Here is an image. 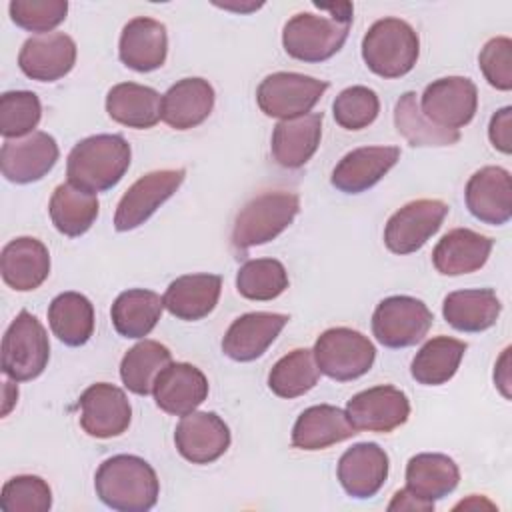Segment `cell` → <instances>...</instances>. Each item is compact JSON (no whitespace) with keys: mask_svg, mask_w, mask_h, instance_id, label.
<instances>
[{"mask_svg":"<svg viewBox=\"0 0 512 512\" xmlns=\"http://www.w3.org/2000/svg\"><path fill=\"white\" fill-rule=\"evenodd\" d=\"M330 16L298 12L282 30V46L288 56L300 62H324L332 58L346 42L352 24V4L320 6Z\"/></svg>","mask_w":512,"mask_h":512,"instance_id":"obj_1","label":"cell"},{"mask_svg":"<svg viewBox=\"0 0 512 512\" xmlns=\"http://www.w3.org/2000/svg\"><path fill=\"white\" fill-rule=\"evenodd\" d=\"M98 498L118 512H146L156 506L160 482L140 456L116 454L104 460L94 476Z\"/></svg>","mask_w":512,"mask_h":512,"instance_id":"obj_2","label":"cell"},{"mask_svg":"<svg viewBox=\"0 0 512 512\" xmlns=\"http://www.w3.org/2000/svg\"><path fill=\"white\" fill-rule=\"evenodd\" d=\"M132 150L120 134H96L80 140L68 154V182L92 194L114 188L130 166Z\"/></svg>","mask_w":512,"mask_h":512,"instance_id":"obj_3","label":"cell"},{"mask_svg":"<svg viewBox=\"0 0 512 512\" xmlns=\"http://www.w3.org/2000/svg\"><path fill=\"white\" fill-rule=\"evenodd\" d=\"M420 40L416 30L400 18L376 20L362 38V58L376 76L400 78L418 60Z\"/></svg>","mask_w":512,"mask_h":512,"instance_id":"obj_4","label":"cell"},{"mask_svg":"<svg viewBox=\"0 0 512 512\" xmlns=\"http://www.w3.org/2000/svg\"><path fill=\"white\" fill-rule=\"evenodd\" d=\"M300 212V198L288 190H270L252 198L236 216L232 246L246 252L252 246L268 244L282 234Z\"/></svg>","mask_w":512,"mask_h":512,"instance_id":"obj_5","label":"cell"},{"mask_svg":"<svg viewBox=\"0 0 512 512\" xmlns=\"http://www.w3.org/2000/svg\"><path fill=\"white\" fill-rule=\"evenodd\" d=\"M48 358L46 328L34 314L20 310L2 338V372L14 382H28L44 372Z\"/></svg>","mask_w":512,"mask_h":512,"instance_id":"obj_6","label":"cell"},{"mask_svg":"<svg viewBox=\"0 0 512 512\" xmlns=\"http://www.w3.org/2000/svg\"><path fill=\"white\" fill-rule=\"evenodd\" d=\"M312 352L318 370L338 382L364 376L376 360V348L368 336L346 326L324 330Z\"/></svg>","mask_w":512,"mask_h":512,"instance_id":"obj_7","label":"cell"},{"mask_svg":"<svg viewBox=\"0 0 512 512\" xmlns=\"http://www.w3.org/2000/svg\"><path fill=\"white\" fill-rule=\"evenodd\" d=\"M326 90L324 80L298 72H274L260 82L256 102L266 116L290 120L308 114Z\"/></svg>","mask_w":512,"mask_h":512,"instance_id":"obj_8","label":"cell"},{"mask_svg":"<svg viewBox=\"0 0 512 512\" xmlns=\"http://www.w3.org/2000/svg\"><path fill=\"white\" fill-rule=\"evenodd\" d=\"M432 322L434 316L422 300L388 296L372 314V332L386 348H408L428 334Z\"/></svg>","mask_w":512,"mask_h":512,"instance_id":"obj_9","label":"cell"},{"mask_svg":"<svg viewBox=\"0 0 512 512\" xmlns=\"http://www.w3.org/2000/svg\"><path fill=\"white\" fill-rule=\"evenodd\" d=\"M446 216L448 204L442 200H412L388 218L384 228V244L394 254H412L440 230Z\"/></svg>","mask_w":512,"mask_h":512,"instance_id":"obj_10","label":"cell"},{"mask_svg":"<svg viewBox=\"0 0 512 512\" xmlns=\"http://www.w3.org/2000/svg\"><path fill=\"white\" fill-rule=\"evenodd\" d=\"M478 108V90L470 78L446 76L424 88L420 110L426 120L444 130H458L472 122Z\"/></svg>","mask_w":512,"mask_h":512,"instance_id":"obj_11","label":"cell"},{"mask_svg":"<svg viewBox=\"0 0 512 512\" xmlns=\"http://www.w3.org/2000/svg\"><path fill=\"white\" fill-rule=\"evenodd\" d=\"M184 168L154 170L140 176L120 198L114 214V228L128 232L144 224L184 182Z\"/></svg>","mask_w":512,"mask_h":512,"instance_id":"obj_12","label":"cell"},{"mask_svg":"<svg viewBox=\"0 0 512 512\" xmlns=\"http://www.w3.org/2000/svg\"><path fill=\"white\" fill-rule=\"evenodd\" d=\"M80 426L92 438H114L128 430L132 408L122 388L96 382L88 386L78 400Z\"/></svg>","mask_w":512,"mask_h":512,"instance_id":"obj_13","label":"cell"},{"mask_svg":"<svg viewBox=\"0 0 512 512\" xmlns=\"http://www.w3.org/2000/svg\"><path fill=\"white\" fill-rule=\"evenodd\" d=\"M346 416L356 430L386 434L408 420L410 400L396 386H374L348 400Z\"/></svg>","mask_w":512,"mask_h":512,"instance_id":"obj_14","label":"cell"},{"mask_svg":"<svg viewBox=\"0 0 512 512\" xmlns=\"http://www.w3.org/2000/svg\"><path fill=\"white\" fill-rule=\"evenodd\" d=\"M58 144L46 132H32L26 138L6 140L0 150L2 176L14 184L42 180L58 160Z\"/></svg>","mask_w":512,"mask_h":512,"instance_id":"obj_15","label":"cell"},{"mask_svg":"<svg viewBox=\"0 0 512 512\" xmlns=\"http://www.w3.org/2000/svg\"><path fill=\"white\" fill-rule=\"evenodd\" d=\"M174 444L192 464H210L230 446V428L214 412H190L174 430Z\"/></svg>","mask_w":512,"mask_h":512,"instance_id":"obj_16","label":"cell"},{"mask_svg":"<svg viewBox=\"0 0 512 512\" xmlns=\"http://www.w3.org/2000/svg\"><path fill=\"white\" fill-rule=\"evenodd\" d=\"M466 208L490 226H502L512 218V180L500 166H484L466 182Z\"/></svg>","mask_w":512,"mask_h":512,"instance_id":"obj_17","label":"cell"},{"mask_svg":"<svg viewBox=\"0 0 512 512\" xmlns=\"http://www.w3.org/2000/svg\"><path fill=\"white\" fill-rule=\"evenodd\" d=\"M76 64V44L64 32L28 38L18 54L20 70L38 82H56Z\"/></svg>","mask_w":512,"mask_h":512,"instance_id":"obj_18","label":"cell"},{"mask_svg":"<svg viewBox=\"0 0 512 512\" xmlns=\"http://www.w3.org/2000/svg\"><path fill=\"white\" fill-rule=\"evenodd\" d=\"M400 160L396 146H364L348 152L332 170L330 182L344 194H360L378 184Z\"/></svg>","mask_w":512,"mask_h":512,"instance_id":"obj_19","label":"cell"},{"mask_svg":"<svg viewBox=\"0 0 512 512\" xmlns=\"http://www.w3.org/2000/svg\"><path fill=\"white\" fill-rule=\"evenodd\" d=\"M286 314L248 312L238 316L222 338V352L236 362L260 358L288 324Z\"/></svg>","mask_w":512,"mask_h":512,"instance_id":"obj_20","label":"cell"},{"mask_svg":"<svg viewBox=\"0 0 512 512\" xmlns=\"http://www.w3.org/2000/svg\"><path fill=\"white\" fill-rule=\"evenodd\" d=\"M154 400L160 410L172 416L194 412L208 398L204 372L188 362H170L154 382Z\"/></svg>","mask_w":512,"mask_h":512,"instance_id":"obj_21","label":"cell"},{"mask_svg":"<svg viewBox=\"0 0 512 512\" xmlns=\"http://www.w3.org/2000/svg\"><path fill=\"white\" fill-rule=\"evenodd\" d=\"M388 454L376 442H360L338 460V480L348 496L366 500L378 494L388 478Z\"/></svg>","mask_w":512,"mask_h":512,"instance_id":"obj_22","label":"cell"},{"mask_svg":"<svg viewBox=\"0 0 512 512\" xmlns=\"http://www.w3.org/2000/svg\"><path fill=\"white\" fill-rule=\"evenodd\" d=\"M166 54L168 34L162 22L138 16L122 28L118 56L124 66L136 72H152L166 62Z\"/></svg>","mask_w":512,"mask_h":512,"instance_id":"obj_23","label":"cell"},{"mask_svg":"<svg viewBox=\"0 0 512 512\" xmlns=\"http://www.w3.org/2000/svg\"><path fill=\"white\" fill-rule=\"evenodd\" d=\"M0 272L12 290H36L50 274L48 248L32 236L14 238L2 248Z\"/></svg>","mask_w":512,"mask_h":512,"instance_id":"obj_24","label":"cell"},{"mask_svg":"<svg viewBox=\"0 0 512 512\" xmlns=\"http://www.w3.org/2000/svg\"><path fill=\"white\" fill-rule=\"evenodd\" d=\"M492 238L470 228H454L444 234L432 250L434 268L444 276H462L480 270L490 252Z\"/></svg>","mask_w":512,"mask_h":512,"instance_id":"obj_25","label":"cell"},{"mask_svg":"<svg viewBox=\"0 0 512 512\" xmlns=\"http://www.w3.org/2000/svg\"><path fill=\"white\" fill-rule=\"evenodd\" d=\"M322 112L280 120L272 132V158L284 168L304 166L320 146Z\"/></svg>","mask_w":512,"mask_h":512,"instance_id":"obj_26","label":"cell"},{"mask_svg":"<svg viewBox=\"0 0 512 512\" xmlns=\"http://www.w3.org/2000/svg\"><path fill=\"white\" fill-rule=\"evenodd\" d=\"M354 434H358V430L348 420L346 410L330 404H318L306 408L294 422L292 446L310 452L324 450L352 438Z\"/></svg>","mask_w":512,"mask_h":512,"instance_id":"obj_27","label":"cell"},{"mask_svg":"<svg viewBox=\"0 0 512 512\" xmlns=\"http://www.w3.org/2000/svg\"><path fill=\"white\" fill-rule=\"evenodd\" d=\"M214 108V88L204 78H182L162 96V120L174 130L202 124Z\"/></svg>","mask_w":512,"mask_h":512,"instance_id":"obj_28","label":"cell"},{"mask_svg":"<svg viewBox=\"0 0 512 512\" xmlns=\"http://www.w3.org/2000/svg\"><path fill=\"white\" fill-rule=\"evenodd\" d=\"M222 278L218 274H184L164 292V308L180 320H202L218 304Z\"/></svg>","mask_w":512,"mask_h":512,"instance_id":"obj_29","label":"cell"},{"mask_svg":"<svg viewBox=\"0 0 512 512\" xmlns=\"http://www.w3.org/2000/svg\"><path fill=\"white\" fill-rule=\"evenodd\" d=\"M106 112L114 122L122 126L146 130L160 122L162 98L150 86H142L136 82H122L108 90Z\"/></svg>","mask_w":512,"mask_h":512,"instance_id":"obj_30","label":"cell"},{"mask_svg":"<svg viewBox=\"0 0 512 512\" xmlns=\"http://www.w3.org/2000/svg\"><path fill=\"white\" fill-rule=\"evenodd\" d=\"M502 304L492 288L456 290L444 298V320L460 332H484L500 316Z\"/></svg>","mask_w":512,"mask_h":512,"instance_id":"obj_31","label":"cell"},{"mask_svg":"<svg viewBox=\"0 0 512 512\" xmlns=\"http://www.w3.org/2000/svg\"><path fill=\"white\" fill-rule=\"evenodd\" d=\"M458 482V464L446 454L422 452L412 456L406 464V488L428 502L452 494Z\"/></svg>","mask_w":512,"mask_h":512,"instance_id":"obj_32","label":"cell"},{"mask_svg":"<svg viewBox=\"0 0 512 512\" xmlns=\"http://www.w3.org/2000/svg\"><path fill=\"white\" fill-rule=\"evenodd\" d=\"M98 210L100 204L96 194L82 190L70 182L58 184L48 204L54 228L68 238H78L86 234L96 222Z\"/></svg>","mask_w":512,"mask_h":512,"instance_id":"obj_33","label":"cell"},{"mask_svg":"<svg viewBox=\"0 0 512 512\" xmlns=\"http://www.w3.org/2000/svg\"><path fill=\"white\" fill-rule=\"evenodd\" d=\"M164 310V298L152 290L130 288L118 294L110 318L114 330L124 338H144L158 324Z\"/></svg>","mask_w":512,"mask_h":512,"instance_id":"obj_34","label":"cell"},{"mask_svg":"<svg viewBox=\"0 0 512 512\" xmlns=\"http://www.w3.org/2000/svg\"><path fill=\"white\" fill-rule=\"evenodd\" d=\"M48 324L66 346H82L94 332V306L80 292H62L48 306Z\"/></svg>","mask_w":512,"mask_h":512,"instance_id":"obj_35","label":"cell"},{"mask_svg":"<svg viewBox=\"0 0 512 512\" xmlns=\"http://www.w3.org/2000/svg\"><path fill=\"white\" fill-rule=\"evenodd\" d=\"M466 342L450 336L430 338L414 356L410 374L418 384L424 386H440L446 384L458 370Z\"/></svg>","mask_w":512,"mask_h":512,"instance_id":"obj_36","label":"cell"},{"mask_svg":"<svg viewBox=\"0 0 512 512\" xmlns=\"http://www.w3.org/2000/svg\"><path fill=\"white\" fill-rule=\"evenodd\" d=\"M172 362L170 350L156 340H140L134 344L120 362L122 384L138 394L148 396L154 390L158 374Z\"/></svg>","mask_w":512,"mask_h":512,"instance_id":"obj_37","label":"cell"},{"mask_svg":"<svg viewBox=\"0 0 512 512\" xmlns=\"http://www.w3.org/2000/svg\"><path fill=\"white\" fill-rule=\"evenodd\" d=\"M394 124L398 134L414 148L422 146H452L460 140L458 130H444L424 118L414 92H404L394 106Z\"/></svg>","mask_w":512,"mask_h":512,"instance_id":"obj_38","label":"cell"},{"mask_svg":"<svg viewBox=\"0 0 512 512\" xmlns=\"http://www.w3.org/2000/svg\"><path fill=\"white\" fill-rule=\"evenodd\" d=\"M320 370L314 352L296 348L282 356L268 374V388L280 398H298L318 384Z\"/></svg>","mask_w":512,"mask_h":512,"instance_id":"obj_39","label":"cell"},{"mask_svg":"<svg viewBox=\"0 0 512 512\" xmlns=\"http://www.w3.org/2000/svg\"><path fill=\"white\" fill-rule=\"evenodd\" d=\"M288 288V272L280 260L256 258L240 266L236 290L248 300H274Z\"/></svg>","mask_w":512,"mask_h":512,"instance_id":"obj_40","label":"cell"},{"mask_svg":"<svg viewBox=\"0 0 512 512\" xmlns=\"http://www.w3.org/2000/svg\"><path fill=\"white\" fill-rule=\"evenodd\" d=\"M42 118V104L30 90H10L0 96V134L6 140L34 132Z\"/></svg>","mask_w":512,"mask_h":512,"instance_id":"obj_41","label":"cell"},{"mask_svg":"<svg viewBox=\"0 0 512 512\" xmlns=\"http://www.w3.org/2000/svg\"><path fill=\"white\" fill-rule=\"evenodd\" d=\"M52 508V490L40 476L20 474L2 486V512H48Z\"/></svg>","mask_w":512,"mask_h":512,"instance_id":"obj_42","label":"cell"},{"mask_svg":"<svg viewBox=\"0 0 512 512\" xmlns=\"http://www.w3.org/2000/svg\"><path fill=\"white\" fill-rule=\"evenodd\" d=\"M380 112L378 94L368 86H350L332 102L336 124L344 130H362L370 126Z\"/></svg>","mask_w":512,"mask_h":512,"instance_id":"obj_43","label":"cell"},{"mask_svg":"<svg viewBox=\"0 0 512 512\" xmlns=\"http://www.w3.org/2000/svg\"><path fill=\"white\" fill-rule=\"evenodd\" d=\"M10 18L16 26L48 34L58 24L64 22L68 14V2L66 0H12L8 4Z\"/></svg>","mask_w":512,"mask_h":512,"instance_id":"obj_44","label":"cell"},{"mask_svg":"<svg viewBox=\"0 0 512 512\" xmlns=\"http://www.w3.org/2000/svg\"><path fill=\"white\" fill-rule=\"evenodd\" d=\"M478 64L490 86L508 92L512 88V40L506 36L490 38L478 54Z\"/></svg>","mask_w":512,"mask_h":512,"instance_id":"obj_45","label":"cell"},{"mask_svg":"<svg viewBox=\"0 0 512 512\" xmlns=\"http://www.w3.org/2000/svg\"><path fill=\"white\" fill-rule=\"evenodd\" d=\"M512 108L504 106L500 108L492 118H490V126H488V138L492 142V146L496 150H500L502 154H510L512 150Z\"/></svg>","mask_w":512,"mask_h":512,"instance_id":"obj_46","label":"cell"},{"mask_svg":"<svg viewBox=\"0 0 512 512\" xmlns=\"http://www.w3.org/2000/svg\"><path fill=\"white\" fill-rule=\"evenodd\" d=\"M388 510H406V512H430L434 510V502H428L420 496H416L414 492H410L408 488H402L394 494V498L388 504Z\"/></svg>","mask_w":512,"mask_h":512,"instance_id":"obj_47","label":"cell"}]
</instances>
